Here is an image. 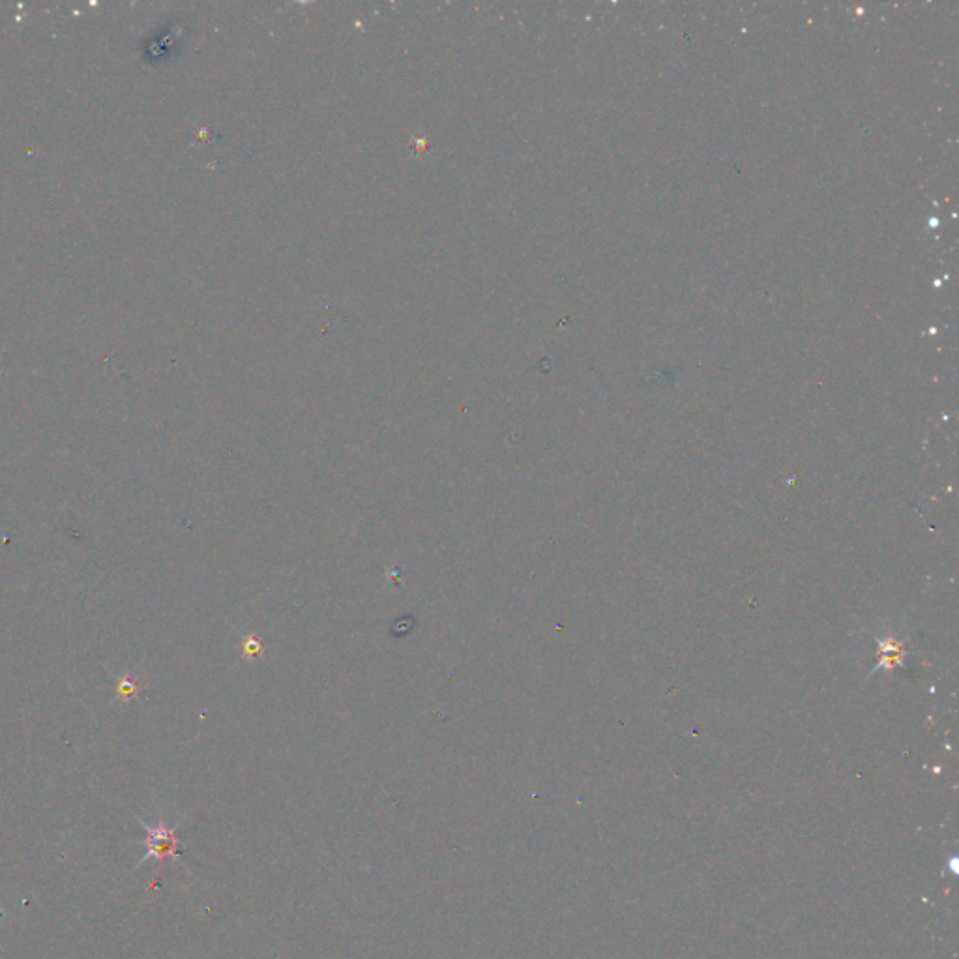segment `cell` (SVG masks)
Returning <instances> with one entry per match:
<instances>
[{"mask_svg":"<svg viewBox=\"0 0 959 959\" xmlns=\"http://www.w3.org/2000/svg\"><path fill=\"white\" fill-rule=\"evenodd\" d=\"M137 821L141 823V827L145 828L147 832V838L143 840V845H145V856L137 862L135 868L143 866L148 860H158L160 864H163L165 860H173L180 864L184 870L188 873H192L190 866L182 860V851H180V840H178V830H180V825H175L171 827L165 817L160 815L158 817V823L156 825H148L145 823L141 817H137Z\"/></svg>","mask_w":959,"mask_h":959,"instance_id":"obj_1","label":"cell"},{"mask_svg":"<svg viewBox=\"0 0 959 959\" xmlns=\"http://www.w3.org/2000/svg\"><path fill=\"white\" fill-rule=\"evenodd\" d=\"M242 652H244L246 658H255V656H259V654L263 652V643H261L255 635H250V637H246L244 643H242Z\"/></svg>","mask_w":959,"mask_h":959,"instance_id":"obj_2","label":"cell"}]
</instances>
